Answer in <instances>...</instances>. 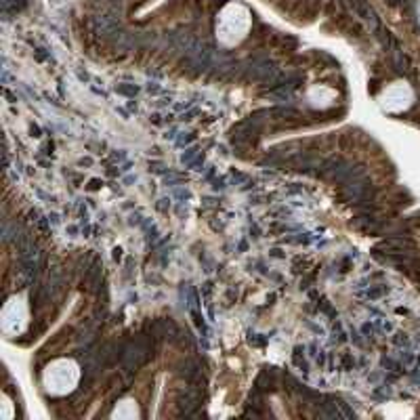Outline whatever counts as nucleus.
Instances as JSON below:
<instances>
[{
  "label": "nucleus",
  "instance_id": "f257e3e1",
  "mask_svg": "<svg viewBox=\"0 0 420 420\" xmlns=\"http://www.w3.org/2000/svg\"><path fill=\"white\" fill-rule=\"evenodd\" d=\"M248 27H250V15H248V11L240 5H229L221 13V19H219V38L225 44H236L246 36Z\"/></svg>",
  "mask_w": 420,
  "mask_h": 420
},
{
  "label": "nucleus",
  "instance_id": "f03ea898",
  "mask_svg": "<svg viewBox=\"0 0 420 420\" xmlns=\"http://www.w3.org/2000/svg\"><path fill=\"white\" fill-rule=\"evenodd\" d=\"M76 380H78V370L72 362H66V360L55 362L44 374V384L53 393L70 391V389L76 384Z\"/></svg>",
  "mask_w": 420,
  "mask_h": 420
}]
</instances>
